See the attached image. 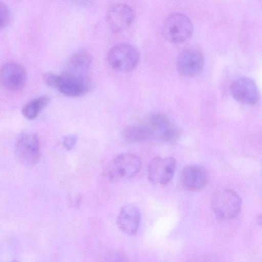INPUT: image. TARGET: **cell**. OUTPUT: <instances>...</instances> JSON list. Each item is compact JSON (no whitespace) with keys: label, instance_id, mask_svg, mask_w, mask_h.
I'll use <instances>...</instances> for the list:
<instances>
[{"label":"cell","instance_id":"obj_1","mask_svg":"<svg viewBox=\"0 0 262 262\" xmlns=\"http://www.w3.org/2000/svg\"><path fill=\"white\" fill-rule=\"evenodd\" d=\"M45 82L69 97L81 96L90 91L92 83L85 75H77L65 73L58 75L51 72L45 73Z\"/></svg>","mask_w":262,"mask_h":262},{"label":"cell","instance_id":"obj_2","mask_svg":"<svg viewBox=\"0 0 262 262\" xmlns=\"http://www.w3.org/2000/svg\"><path fill=\"white\" fill-rule=\"evenodd\" d=\"M190 19L181 13H173L164 20L162 27L163 36L168 41L181 43L188 39L193 33Z\"/></svg>","mask_w":262,"mask_h":262},{"label":"cell","instance_id":"obj_3","mask_svg":"<svg viewBox=\"0 0 262 262\" xmlns=\"http://www.w3.org/2000/svg\"><path fill=\"white\" fill-rule=\"evenodd\" d=\"M211 205L217 218L230 220L235 217L240 213L242 201L240 197L234 191L222 189L213 194Z\"/></svg>","mask_w":262,"mask_h":262},{"label":"cell","instance_id":"obj_4","mask_svg":"<svg viewBox=\"0 0 262 262\" xmlns=\"http://www.w3.org/2000/svg\"><path fill=\"white\" fill-rule=\"evenodd\" d=\"M17 160L27 167L36 165L40 159V141L37 135L33 132L22 133L17 139L14 147Z\"/></svg>","mask_w":262,"mask_h":262},{"label":"cell","instance_id":"obj_5","mask_svg":"<svg viewBox=\"0 0 262 262\" xmlns=\"http://www.w3.org/2000/svg\"><path fill=\"white\" fill-rule=\"evenodd\" d=\"M140 54L133 45L121 43L112 47L107 53V60L116 70L128 72L135 69L140 61Z\"/></svg>","mask_w":262,"mask_h":262},{"label":"cell","instance_id":"obj_6","mask_svg":"<svg viewBox=\"0 0 262 262\" xmlns=\"http://www.w3.org/2000/svg\"><path fill=\"white\" fill-rule=\"evenodd\" d=\"M175 169L176 161L173 157H154L148 165L149 180L155 184H166L172 179Z\"/></svg>","mask_w":262,"mask_h":262},{"label":"cell","instance_id":"obj_7","mask_svg":"<svg viewBox=\"0 0 262 262\" xmlns=\"http://www.w3.org/2000/svg\"><path fill=\"white\" fill-rule=\"evenodd\" d=\"M24 68L16 62H7L0 67V84L6 90L17 92L22 90L27 81Z\"/></svg>","mask_w":262,"mask_h":262},{"label":"cell","instance_id":"obj_8","mask_svg":"<svg viewBox=\"0 0 262 262\" xmlns=\"http://www.w3.org/2000/svg\"><path fill=\"white\" fill-rule=\"evenodd\" d=\"M204 64V56L201 51L189 48L179 54L177 60V69L183 76L194 77L201 72Z\"/></svg>","mask_w":262,"mask_h":262},{"label":"cell","instance_id":"obj_9","mask_svg":"<svg viewBox=\"0 0 262 262\" xmlns=\"http://www.w3.org/2000/svg\"><path fill=\"white\" fill-rule=\"evenodd\" d=\"M230 92L237 101L244 104H255L260 98L257 85L251 78L247 77L234 80L230 86Z\"/></svg>","mask_w":262,"mask_h":262},{"label":"cell","instance_id":"obj_10","mask_svg":"<svg viewBox=\"0 0 262 262\" xmlns=\"http://www.w3.org/2000/svg\"><path fill=\"white\" fill-rule=\"evenodd\" d=\"M141 167V162L137 156L129 152L121 154L114 159L110 175L116 178H130L139 171Z\"/></svg>","mask_w":262,"mask_h":262},{"label":"cell","instance_id":"obj_11","mask_svg":"<svg viewBox=\"0 0 262 262\" xmlns=\"http://www.w3.org/2000/svg\"><path fill=\"white\" fill-rule=\"evenodd\" d=\"M208 181L209 173L206 168L200 164H189L183 169L181 173V184L187 190H201L206 186Z\"/></svg>","mask_w":262,"mask_h":262},{"label":"cell","instance_id":"obj_12","mask_svg":"<svg viewBox=\"0 0 262 262\" xmlns=\"http://www.w3.org/2000/svg\"><path fill=\"white\" fill-rule=\"evenodd\" d=\"M134 17L133 9L129 6L122 3L112 6L107 14L109 27L115 32H121L129 27Z\"/></svg>","mask_w":262,"mask_h":262},{"label":"cell","instance_id":"obj_13","mask_svg":"<svg viewBox=\"0 0 262 262\" xmlns=\"http://www.w3.org/2000/svg\"><path fill=\"white\" fill-rule=\"evenodd\" d=\"M141 220L138 208L134 205L127 204L121 209L117 218L120 229L128 234H134L138 230Z\"/></svg>","mask_w":262,"mask_h":262},{"label":"cell","instance_id":"obj_14","mask_svg":"<svg viewBox=\"0 0 262 262\" xmlns=\"http://www.w3.org/2000/svg\"><path fill=\"white\" fill-rule=\"evenodd\" d=\"M92 61V56L88 50H79L69 59L66 73L77 75H84V73L90 68Z\"/></svg>","mask_w":262,"mask_h":262},{"label":"cell","instance_id":"obj_15","mask_svg":"<svg viewBox=\"0 0 262 262\" xmlns=\"http://www.w3.org/2000/svg\"><path fill=\"white\" fill-rule=\"evenodd\" d=\"M124 139L128 142H138L153 138L152 133L146 124L133 125L126 127L123 132Z\"/></svg>","mask_w":262,"mask_h":262},{"label":"cell","instance_id":"obj_16","mask_svg":"<svg viewBox=\"0 0 262 262\" xmlns=\"http://www.w3.org/2000/svg\"><path fill=\"white\" fill-rule=\"evenodd\" d=\"M50 98L47 95H42L35 98L27 103L22 109L24 116L29 119L36 118L40 113L49 104Z\"/></svg>","mask_w":262,"mask_h":262},{"label":"cell","instance_id":"obj_17","mask_svg":"<svg viewBox=\"0 0 262 262\" xmlns=\"http://www.w3.org/2000/svg\"><path fill=\"white\" fill-rule=\"evenodd\" d=\"M11 18V13L8 6L0 2V30L5 28L9 24Z\"/></svg>","mask_w":262,"mask_h":262},{"label":"cell","instance_id":"obj_18","mask_svg":"<svg viewBox=\"0 0 262 262\" xmlns=\"http://www.w3.org/2000/svg\"><path fill=\"white\" fill-rule=\"evenodd\" d=\"M78 137L75 134H69L63 138L62 144L68 150H71L75 146L77 141Z\"/></svg>","mask_w":262,"mask_h":262},{"label":"cell","instance_id":"obj_19","mask_svg":"<svg viewBox=\"0 0 262 262\" xmlns=\"http://www.w3.org/2000/svg\"><path fill=\"white\" fill-rule=\"evenodd\" d=\"M103 262H128L127 258L120 253H114L108 255Z\"/></svg>","mask_w":262,"mask_h":262},{"label":"cell","instance_id":"obj_20","mask_svg":"<svg viewBox=\"0 0 262 262\" xmlns=\"http://www.w3.org/2000/svg\"><path fill=\"white\" fill-rule=\"evenodd\" d=\"M9 262H17V261H16V260H11V261H9Z\"/></svg>","mask_w":262,"mask_h":262}]
</instances>
